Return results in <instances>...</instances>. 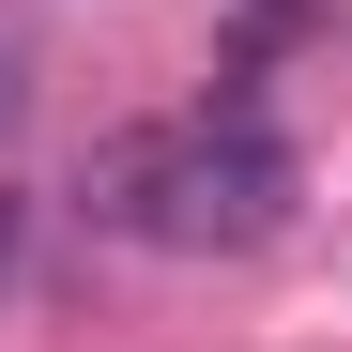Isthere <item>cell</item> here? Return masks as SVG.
I'll list each match as a JSON object with an SVG mask.
<instances>
[{"label": "cell", "mask_w": 352, "mask_h": 352, "mask_svg": "<svg viewBox=\"0 0 352 352\" xmlns=\"http://www.w3.org/2000/svg\"><path fill=\"white\" fill-rule=\"evenodd\" d=\"M0 123H16V77H0Z\"/></svg>", "instance_id": "cell-3"}, {"label": "cell", "mask_w": 352, "mask_h": 352, "mask_svg": "<svg viewBox=\"0 0 352 352\" xmlns=\"http://www.w3.org/2000/svg\"><path fill=\"white\" fill-rule=\"evenodd\" d=\"M0 276H16V199H0Z\"/></svg>", "instance_id": "cell-2"}, {"label": "cell", "mask_w": 352, "mask_h": 352, "mask_svg": "<svg viewBox=\"0 0 352 352\" xmlns=\"http://www.w3.org/2000/svg\"><path fill=\"white\" fill-rule=\"evenodd\" d=\"M92 214L138 230V245H168V261L276 245V230H291V138L261 123L245 92H214V107H184V123H153V138L107 153L92 168Z\"/></svg>", "instance_id": "cell-1"}]
</instances>
